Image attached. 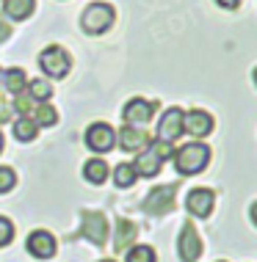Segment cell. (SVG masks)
<instances>
[{"label": "cell", "instance_id": "cell-4", "mask_svg": "<svg viewBox=\"0 0 257 262\" xmlns=\"http://www.w3.org/2000/svg\"><path fill=\"white\" fill-rule=\"evenodd\" d=\"M174 193H177V185H161L155 190H149L144 204H141V210L147 212V215H166V212H171V207H174Z\"/></svg>", "mask_w": 257, "mask_h": 262}, {"label": "cell", "instance_id": "cell-2", "mask_svg": "<svg viewBox=\"0 0 257 262\" xmlns=\"http://www.w3.org/2000/svg\"><path fill=\"white\" fill-rule=\"evenodd\" d=\"M113 19H116V9L111 3H91L81 14V28L86 33H91V36H100V33H105L113 25Z\"/></svg>", "mask_w": 257, "mask_h": 262}, {"label": "cell", "instance_id": "cell-9", "mask_svg": "<svg viewBox=\"0 0 257 262\" xmlns=\"http://www.w3.org/2000/svg\"><path fill=\"white\" fill-rule=\"evenodd\" d=\"M183 133H188V136H194V138L210 136L213 133V116L208 111H199V108L183 113Z\"/></svg>", "mask_w": 257, "mask_h": 262}, {"label": "cell", "instance_id": "cell-5", "mask_svg": "<svg viewBox=\"0 0 257 262\" xmlns=\"http://www.w3.org/2000/svg\"><path fill=\"white\" fill-rule=\"evenodd\" d=\"M86 146H89L91 152H111L113 149V144H116V130H113L111 124H105V122H94V124H89V130H86Z\"/></svg>", "mask_w": 257, "mask_h": 262}, {"label": "cell", "instance_id": "cell-13", "mask_svg": "<svg viewBox=\"0 0 257 262\" xmlns=\"http://www.w3.org/2000/svg\"><path fill=\"white\" fill-rule=\"evenodd\" d=\"M119 146H122L125 152H141V149H147L149 144H152V138H149V133L147 130H141V127H130V124H125L122 130H119Z\"/></svg>", "mask_w": 257, "mask_h": 262}, {"label": "cell", "instance_id": "cell-18", "mask_svg": "<svg viewBox=\"0 0 257 262\" xmlns=\"http://www.w3.org/2000/svg\"><path fill=\"white\" fill-rule=\"evenodd\" d=\"M28 89V75H25V69H19V67H14V69H6V75H3V91H9V94H19V91H25Z\"/></svg>", "mask_w": 257, "mask_h": 262}, {"label": "cell", "instance_id": "cell-6", "mask_svg": "<svg viewBox=\"0 0 257 262\" xmlns=\"http://www.w3.org/2000/svg\"><path fill=\"white\" fill-rule=\"evenodd\" d=\"M81 235L86 240H91L94 246H103L108 240V221H105L103 212H94V210H86L81 215Z\"/></svg>", "mask_w": 257, "mask_h": 262}, {"label": "cell", "instance_id": "cell-31", "mask_svg": "<svg viewBox=\"0 0 257 262\" xmlns=\"http://www.w3.org/2000/svg\"><path fill=\"white\" fill-rule=\"evenodd\" d=\"M100 262H113V259H100Z\"/></svg>", "mask_w": 257, "mask_h": 262}, {"label": "cell", "instance_id": "cell-29", "mask_svg": "<svg viewBox=\"0 0 257 262\" xmlns=\"http://www.w3.org/2000/svg\"><path fill=\"white\" fill-rule=\"evenodd\" d=\"M3 75H6V69L0 67V91H3Z\"/></svg>", "mask_w": 257, "mask_h": 262}, {"label": "cell", "instance_id": "cell-10", "mask_svg": "<svg viewBox=\"0 0 257 262\" xmlns=\"http://www.w3.org/2000/svg\"><path fill=\"white\" fill-rule=\"evenodd\" d=\"M25 249H28L31 257H36V259H50L55 251H58V243H55V237L50 235V232L36 229V232H31V235H28Z\"/></svg>", "mask_w": 257, "mask_h": 262}, {"label": "cell", "instance_id": "cell-16", "mask_svg": "<svg viewBox=\"0 0 257 262\" xmlns=\"http://www.w3.org/2000/svg\"><path fill=\"white\" fill-rule=\"evenodd\" d=\"M33 9H36V0H3V14L9 19H17V23L31 17Z\"/></svg>", "mask_w": 257, "mask_h": 262}, {"label": "cell", "instance_id": "cell-1", "mask_svg": "<svg viewBox=\"0 0 257 262\" xmlns=\"http://www.w3.org/2000/svg\"><path fill=\"white\" fill-rule=\"evenodd\" d=\"M208 163H210V149L205 144H199V141H191V144L180 146L177 155H174V168L183 177L199 174L205 166H208Z\"/></svg>", "mask_w": 257, "mask_h": 262}, {"label": "cell", "instance_id": "cell-14", "mask_svg": "<svg viewBox=\"0 0 257 262\" xmlns=\"http://www.w3.org/2000/svg\"><path fill=\"white\" fill-rule=\"evenodd\" d=\"M133 166H135V174L139 177H158L161 166H163V158L152 149V146H147V149L139 152V158H135Z\"/></svg>", "mask_w": 257, "mask_h": 262}, {"label": "cell", "instance_id": "cell-30", "mask_svg": "<svg viewBox=\"0 0 257 262\" xmlns=\"http://www.w3.org/2000/svg\"><path fill=\"white\" fill-rule=\"evenodd\" d=\"M0 152H3V133H0Z\"/></svg>", "mask_w": 257, "mask_h": 262}, {"label": "cell", "instance_id": "cell-32", "mask_svg": "<svg viewBox=\"0 0 257 262\" xmlns=\"http://www.w3.org/2000/svg\"><path fill=\"white\" fill-rule=\"evenodd\" d=\"M254 83H257V69H254Z\"/></svg>", "mask_w": 257, "mask_h": 262}, {"label": "cell", "instance_id": "cell-24", "mask_svg": "<svg viewBox=\"0 0 257 262\" xmlns=\"http://www.w3.org/2000/svg\"><path fill=\"white\" fill-rule=\"evenodd\" d=\"M17 185V174L9 166H0V193H9V190Z\"/></svg>", "mask_w": 257, "mask_h": 262}, {"label": "cell", "instance_id": "cell-8", "mask_svg": "<svg viewBox=\"0 0 257 262\" xmlns=\"http://www.w3.org/2000/svg\"><path fill=\"white\" fill-rule=\"evenodd\" d=\"M177 254H180L183 262H196L199 254H202V240L196 235V226L194 224H185L180 232V240H177Z\"/></svg>", "mask_w": 257, "mask_h": 262}, {"label": "cell", "instance_id": "cell-28", "mask_svg": "<svg viewBox=\"0 0 257 262\" xmlns=\"http://www.w3.org/2000/svg\"><path fill=\"white\" fill-rule=\"evenodd\" d=\"M252 221H254V226H257V202L252 204Z\"/></svg>", "mask_w": 257, "mask_h": 262}, {"label": "cell", "instance_id": "cell-25", "mask_svg": "<svg viewBox=\"0 0 257 262\" xmlns=\"http://www.w3.org/2000/svg\"><path fill=\"white\" fill-rule=\"evenodd\" d=\"M11 240H14V224L9 221V218L0 215V249H3V246H9Z\"/></svg>", "mask_w": 257, "mask_h": 262}, {"label": "cell", "instance_id": "cell-11", "mask_svg": "<svg viewBox=\"0 0 257 262\" xmlns=\"http://www.w3.org/2000/svg\"><path fill=\"white\" fill-rule=\"evenodd\" d=\"M180 136H183V111L180 108H169L158 122V141L174 144Z\"/></svg>", "mask_w": 257, "mask_h": 262}, {"label": "cell", "instance_id": "cell-19", "mask_svg": "<svg viewBox=\"0 0 257 262\" xmlns=\"http://www.w3.org/2000/svg\"><path fill=\"white\" fill-rule=\"evenodd\" d=\"M11 133H14V138L23 141V144H31V141L39 136V130H36V124H33V119H31V116H19V119H14V122H11Z\"/></svg>", "mask_w": 257, "mask_h": 262}, {"label": "cell", "instance_id": "cell-17", "mask_svg": "<svg viewBox=\"0 0 257 262\" xmlns=\"http://www.w3.org/2000/svg\"><path fill=\"white\" fill-rule=\"evenodd\" d=\"M108 171L111 168L103 158H91V160H86V166H83V177L91 185H103V182L108 180Z\"/></svg>", "mask_w": 257, "mask_h": 262}, {"label": "cell", "instance_id": "cell-20", "mask_svg": "<svg viewBox=\"0 0 257 262\" xmlns=\"http://www.w3.org/2000/svg\"><path fill=\"white\" fill-rule=\"evenodd\" d=\"M31 119L36 127H53L55 122H58V111L53 108V105L47 102H36V108L31 111Z\"/></svg>", "mask_w": 257, "mask_h": 262}, {"label": "cell", "instance_id": "cell-15", "mask_svg": "<svg viewBox=\"0 0 257 262\" xmlns=\"http://www.w3.org/2000/svg\"><path fill=\"white\" fill-rule=\"evenodd\" d=\"M139 237V226L127 218L116 221V235H113V251H127L133 246V240Z\"/></svg>", "mask_w": 257, "mask_h": 262}, {"label": "cell", "instance_id": "cell-3", "mask_svg": "<svg viewBox=\"0 0 257 262\" xmlns=\"http://www.w3.org/2000/svg\"><path fill=\"white\" fill-rule=\"evenodd\" d=\"M39 69L47 77H53V80H61V77H67L69 69H72V55L64 50L61 45H50L39 53Z\"/></svg>", "mask_w": 257, "mask_h": 262}, {"label": "cell", "instance_id": "cell-26", "mask_svg": "<svg viewBox=\"0 0 257 262\" xmlns=\"http://www.w3.org/2000/svg\"><path fill=\"white\" fill-rule=\"evenodd\" d=\"M9 36H11V25H9V19L0 17V45H3V41H9Z\"/></svg>", "mask_w": 257, "mask_h": 262}, {"label": "cell", "instance_id": "cell-7", "mask_svg": "<svg viewBox=\"0 0 257 262\" xmlns=\"http://www.w3.org/2000/svg\"><path fill=\"white\" fill-rule=\"evenodd\" d=\"M155 111H158V102L133 97V100L122 108V119H125V124H130V127H144L149 119L155 116Z\"/></svg>", "mask_w": 257, "mask_h": 262}, {"label": "cell", "instance_id": "cell-21", "mask_svg": "<svg viewBox=\"0 0 257 262\" xmlns=\"http://www.w3.org/2000/svg\"><path fill=\"white\" fill-rule=\"evenodd\" d=\"M135 180H139V174H135L133 163H119V166L113 168V182H116V188H133Z\"/></svg>", "mask_w": 257, "mask_h": 262}, {"label": "cell", "instance_id": "cell-12", "mask_svg": "<svg viewBox=\"0 0 257 262\" xmlns=\"http://www.w3.org/2000/svg\"><path fill=\"white\" fill-rule=\"evenodd\" d=\"M213 204H216V196L208 188H194L188 193V199H185V207H188V212L194 218H208L213 212Z\"/></svg>", "mask_w": 257, "mask_h": 262}, {"label": "cell", "instance_id": "cell-27", "mask_svg": "<svg viewBox=\"0 0 257 262\" xmlns=\"http://www.w3.org/2000/svg\"><path fill=\"white\" fill-rule=\"evenodd\" d=\"M219 6H224V9H238L241 3H244V0H216Z\"/></svg>", "mask_w": 257, "mask_h": 262}, {"label": "cell", "instance_id": "cell-23", "mask_svg": "<svg viewBox=\"0 0 257 262\" xmlns=\"http://www.w3.org/2000/svg\"><path fill=\"white\" fill-rule=\"evenodd\" d=\"M125 262H158V254L152 246H133V249H127Z\"/></svg>", "mask_w": 257, "mask_h": 262}, {"label": "cell", "instance_id": "cell-22", "mask_svg": "<svg viewBox=\"0 0 257 262\" xmlns=\"http://www.w3.org/2000/svg\"><path fill=\"white\" fill-rule=\"evenodd\" d=\"M28 94L36 102H47L50 97H53V86H50L47 80H42V77H36V80H28Z\"/></svg>", "mask_w": 257, "mask_h": 262}]
</instances>
